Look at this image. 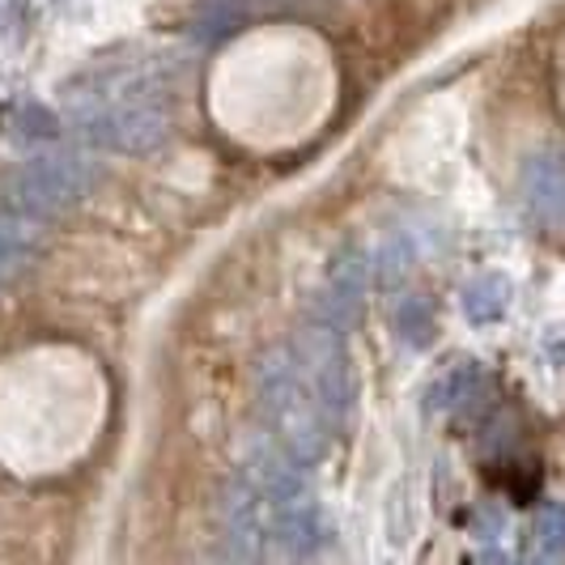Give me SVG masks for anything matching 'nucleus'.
<instances>
[{
  "instance_id": "f257e3e1",
  "label": "nucleus",
  "mask_w": 565,
  "mask_h": 565,
  "mask_svg": "<svg viewBox=\"0 0 565 565\" xmlns=\"http://www.w3.org/2000/svg\"><path fill=\"white\" fill-rule=\"evenodd\" d=\"M222 527L234 557H311L328 544V514L307 468L273 443L259 447L226 489Z\"/></svg>"
},
{
  "instance_id": "f03ea898",
  "label": "nucleus",
  "mask_w": 565,
  "mask_h": 565,
  "mask_svg": "<svg viewBox=\"0 0 565 565\" xmlns=\"http://www.w3.org/2000/svg\"><path fill=\"white\" fill-rule=\"evenodd\" d=\"M255 399H259V422H264L268 443L281 455H289L298 468H315L323 455L332 451V438L340 429L323 413V404L307 383V374H302L289 344L273 349L259 362Z\"/></svg>"
},
{
  "instance_id": "7ed1b4c3",
  "label": "nucleus",
  "mask_w": 565,
  "mask_h": 565,
  "mask_svg": "<svg viewBox=\"0 0 565 565\" xmlns=\"http://www.w3.org/2000/svg\"><path fill=\"white\" fill-rule=\"evenodd\" d=\"M94 167L82 153H39L4 179V204L22 209L30 217H56L77 209L94 188Z\"/></svg>"
},
{
  "instance_id": "20e7f679",
  "label": "nucleus",
  "mask_w": 565,
  "mask_h": 565,
  "mask_svg": "<svg viewBox=\"0 0 565 565\" xmlns=\"http://www.w3.org/2000/svg\"><path fill=\"white\" fill-rule=\"evenodd\" d=\"M73 132L94 149L107 153H153L170 141L174 119L162 111V103H82L68 107Z\"/></svg>"
},
{
  "instance_id": "39448f33",
  "label": "nucleus",
  "mask_w": 565,
  "mask_h": 565,
  "mask_svg": "<svg viewBox=\"0 0 565 565\" xmlns=\"http://www.w3.org/2000/svg\"><path fill=\"white\" fill-rule=\"evenodd\" d=\"M174 89V64L170 60H115L85 68L64 89L68 107L82 103H162V94Z\"/></svg>"
},
{
  "instance_id": "423d86ee",
  "label": "nucleus",
  "mask_w": 565,
  "mask_h": 565,
  "mask_svg": "<svg viewBox=\"0 0 565 565\" xmlns=\"http://www.w3.org/2000/svg\"><path fill=\"white\" fill-rule=\"evenodd\" d=\"M289 349H294L298 366L307 374V383L315 387L323 413L340 429L349 422V408H353V362H349V349H344V332L311 323L307 332L289 340Z\"/></svg>"
},
{
  "instance_id": "0eeeda50",
  "label": "nucleus",
  "mask_w": 565,
  "mask_h": 565,
  "mask_svg": "<svg viewBox=\"0 0 565 565\" xmlns=\"http://www.w3.org/2000/svg\"><path fill=\"white\" fill-rule=\"evenodd\" d=\"M370 255L362 247H344V252L328 264V277L315 289L311 302V323L319 328H332V332H349L358 323L362 311V294L370 281Z\"/></svg>"
},
{
  "instance_id": "6e6552de",
  "label": "nucleus",
  "mask_w": 565,
  "mask_h": 565,
  "mask_svg": "<svg viewBox=\"0 0 565 565\" xmlns=\"http://www.w3.org/2000/svg\"><path fill=\"white\" fill-rule=\"evenodd\" d=\"M519 192H523V204L527 213L536 217L540 226L562 230V209H565V174H562V158L548 149V153H536L523 162V174H519Z\"/></svg>"
},
{
  "instance_id": "1a4fd4ad",
  "label": "nucleus",
  "mask_w": 565,
  "mask_h": 565,
  "mask_svg": "<svg viewBox=\"0 0 565 565\" xmlns=\"http://www.w3.org/2000/svg\"><path fill=\"white\" fill-rule=\"evenodd\" d=\"M43 217H30L22 209H0V285L13 281L18 273H26L34 255L43 252Z\"/></svg>"
},
{
  "instance_id": "9d476101",
  "label": "nucleus",
  "mask_w": 565,
  "mask_h": 565,
  "mask_svg": "<svg viewBox=\"0 0 565 565\" xmlns=\"http://www.w3.org/2000/svg\"><path fill=\"white\" fill-rule=\"evenodd\" d=\"M481 362H455L434 387H429V408L438 413H455V408H468L472 399L481 396Z\"/></svg>"
},
{
  "instance_id": "9b49d317",
  "label": "nucleus",
  "mask_w": 565,
  "mask_h": 565,
  "mask_svg": "<svg viewBox=\"0 0 565 565\" xmlns=\"http://www.w3.org/2000/svg\"><path fill=\"white\" fill-rule=\"evenodd\" d=\"M459 307H463V319L468 323H498L510 307V281L507 277H498V273H489V277H477V281L463 289V298H459Z\"/></svg>"
},
{
  "instance_id": "f8f14e48",
  "label": "nucleus",
  "mask_w": 565,
  "mask_h": 565,
  "mask_svg": "<svg viewBox=\"0 0 565 565\" xmlns=\"http://www.w3.org/2000/svg\"><path fill=\"white\" fill-rule=\"evenodd\" d=\"M565 553V514L562 502H544L532 523V557L536 562H562Z\"/></svg>"
},
{
  "instance_id": "ddd939ff",
  "label": "nucleus",
  "mask_w": 565,
  "mask_h": 565,
  "mask_svg": "<svg viewBox=\"0 0 565 565\" xmlns=\"http://www.w3.org/2000/svg\"><path fill=\"white\" fill-rule=\"evenodd\" d=\"M9 128H13V137H26V141H52V137H60L56 111H47L43 103H30V98L13 103Z\"/></svg>"
},
{
  "instance_id": "4468645a",
  "label": "nucleus",
  "mask_w": 565,
  "mask_h": 565,
  "mask_svg": "<svg viewBox=\"0 0 565 565\" xmlns=\"http://www.w3.org/2000/svg\"><path fill=\"white\" fill-rule=\"evenodd\" d=\"M396 328H399V337L408 340V344H425V337L434 332V315H429V307H425V298H417V294L399 298Z\"/></svg>"
},
{
  "instance_id": "2eb2a0df",
  "label": "nucleus",
  "mask_w": 565,
  "mask_h": 565,
  "mask_svg": "<svg viewBox=\"0 0 565 565\" xmlns=\"http://www.w3.org/2000/svg\"><path fill=\"white\" fill-rule=\"evenodd\" d=\"M243 13L238 9H230V4H213L209 13H200L196 22H192V34L196 39H222V34H234V30H243Z\"/></svg>"
}]
</instances>
